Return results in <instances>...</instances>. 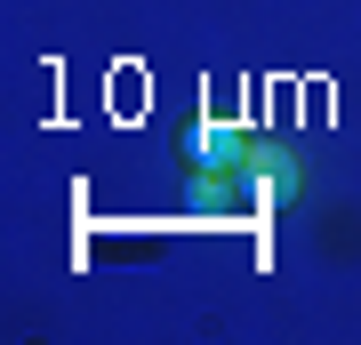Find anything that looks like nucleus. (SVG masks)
<instances>
[{"label":"nucleus","instance_id":"f03ea898","mask_svg":"<svg viewBox=\"0 0 361 345\" xmlns=\"http://www.w3.org/2000/svg\"><path fill=\"white\" fill-rule=\"evenodd\" d=\"M249 161H257L249 128H201V169L209 177H249Z\"/></svg>","mask_w":361,"mask_h":345},{"label":"nucleus","instance_id":"f257e3e1","mask_svg":"<svg viewBox=\"0 0 361 345\" xmlns=\"http://www.w3.org/2000/svg\"><path fill=\"white\" fill-rule=\"evenodd\" d=\"M297 153H281V145H257V161H249V193H257V209H289L297 201Z\"/></svg>","mask_w":361,"mask_h":345}]
</instances>
